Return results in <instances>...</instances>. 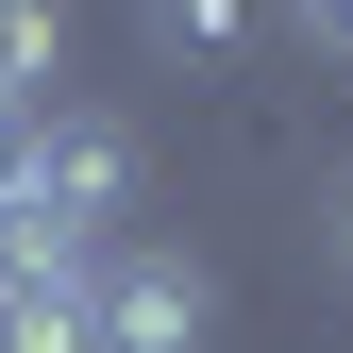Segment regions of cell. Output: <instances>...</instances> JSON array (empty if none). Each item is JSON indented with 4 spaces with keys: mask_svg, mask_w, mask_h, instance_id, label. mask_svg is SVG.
<instances>
[{
    "mask_svg": "<svg viewBox=\"0 0 353 353\" xmlns=\"http://www.w3.org/2000/svg\"><path fill=\"white\" fill-rule=\"evenodd\" d=\"M252 34H270V0H152V51H168V68H202V84H236V68H252Z\"/></svg>",
    "mask_w": 353,
    "mask_h": 353,
    "instance_id": "4",
    "label": "cell"
},
{
    "mask_svg": "<svg viewBox=\"0 0 353 353\" xmlns=\"http://www.w3.org/2000/svg\"><path fill=\"white\" fill-rule=\"evenodd\" d=\"M68 68V0H0V101H51Z\"/></svg>",
    "mask_w": 353,
    "mask_h": 353,
    "instance_id": "5",
    "label": "cell"
},
{
    "mask_svg": "<svg viewBox=\"0 0 353 353\" xmlns=\"http://www.w3.org/2000/svg\"><path fill=\"white\" fill-rule=\"evenodd\" d=\"M84 336H101V353H202V336H219V286L185 270V252L101 236V270H84Z\"/></svg>",
    "mask_w": 353,
    "mask_h": 353,
    "instance_id": "2",
    "label": "cell"
},
{
    "mask_svg": "<svg viewBox=\"0 0 353 353\" xmlns=\"http://www.w3.org/2000/svg\"><path fill=\"white\" fill-rule=\"evenodd\" d=\"M118 202H135V135L84 118V101H34V168H17V202H0V236L17 252H101Z\"/></svg>",
    "mask_w": 353,
    "mask_h": 353,
    "instance_id": "1",
    "label": "cell"
},
{
    "mask_svg": "<svg viewBox=\"0 0 353 353\" xmlns=\"http://www.w3.org/2000/svg\"><path fill=\"white\" fill-rule=\"evenodd\" d=\"M286 17H303V34H320V51H336V68H353V0H286Z\"/></svg>",
    "mask_w": 353,
    "mask_h": 353,
    "instance_id": "7",
    "label": "cell"
},
{
    "mask_svg": "<svg viewBox=\"0 0 353 353\" xmlns=\"http://www.w3.org/2000/svg\"><path fill=\"white\" fill-rule=\"evenodd\" d=\"M17 168H34V101H0V202H17Z\"/></svg>",
    "mask_w": 353,
    "mask_h": 353,
    "instance_id": "6",
    "label": "cell"
},
{
    "mask_svg": "<svg viewBox=\"0 0 353 353\" xmlns=\"http://www.w3.org/2000/svg\"><path fill=\"white\" fill-rule=\"evenodd\" d=\"M84 270L101 252H17L0 236V353H101L84 336Z\"/></svg>",
    "mask_w": 353,
    "mask_h": 353,
    "instance_id": "3",
    "label": "cell"
},
{
    "mask_svg": "<svg viewBox=\"0 0 353 353\" xmlns=\"http://www.w3.org/2000/svg\"><path fill=\"white\" fill-rule=\"evenodd\" d=\"M336 252H353V202H336Z\"/></svg>",
    "mask_w": 353,
    "mask_h": 353,
    "instance_id": "8",
    "label": "cell"
}]
</instances>
